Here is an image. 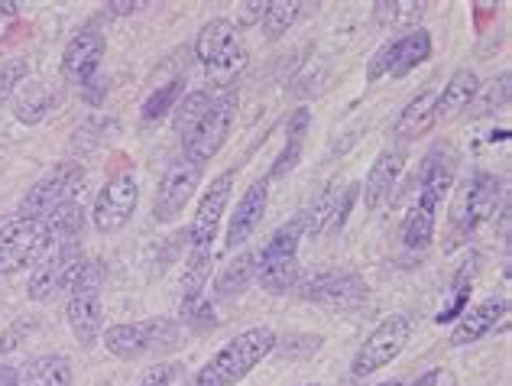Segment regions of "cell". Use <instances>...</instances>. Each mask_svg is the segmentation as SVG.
I'll use <instances>...</instances> for the list:
<instances>
[{
  "label": "cell",
  "instance_id": "6da1fadb",
  "mask_svg": "<svg viewBox=\"0 0 512 386\" xmlns=\"http://www.w3.org/2000/svg\"><path fill=\"white\" fill-rule=\"evenodd\" d=\"M276 331L273 328H247L237 338H231L211 361L188 380V386H234L244 380L250 370H256L269 354L276 351Z\"/></svg>",
  "mask_w": 512,
  "mask_h": 386
},
{
  "label": "cell",
  "instance_id": "7a4b0ae2",
  "mask_svg": "<svg viewBox=\"0 0 512 386\" xmlns=\"http://www.w3.org/2000/svg\"><path fill=\"white\" fill-rule=\"evenodd\" d=\"M195 56L205 65L208 78H214L221 88L234 82V75L247 65V46L240 26L227 17H214L195 36Z\"/></svg>",
  "mask_w": 512,
  "mask_h": 386
},
{
  "label": "cell",
  "instance_id": "3957f363",
  "mask_svg": "<svg viewBox=\"0 0 512 386\" xmlns=\"http://www.w3.org/2000/svg\"><path fill=\"white\" fill-rule=\"evenodd\" d=\"M104 348L120 361H140V357H153L179 348L182 328L172 318H143V322L130 325H111L104 328Z\"/></svg>",
  "mask_w": 512,
  "mask_h": 386
},
{
  "label": "cell",
  "instance_id": "277c9868",
  "mask_svg": "<svg viewBox=\"0 0 512 386\" xmlns=\"http://www.w3.org/2000/svg\"><path fill=\"white\" fill-rule=\"evenodd\" d=\"M101 283H104V266L98 260H88L82 276L75 279L72 299L65 305V318L75 341L82 348H94L104 335V302H101Z\"/></svg>",
  "mask_w": 512,
  "mask_h": 386
},
{
  "label": "cell",
  "instance_id": "5b68a950",
  "mask_svg": "<svg viewBox=\"0 0 512 386\" xmlns=\"http://www.w3.org/2000/svg\"><path fill=\"white\" fill-rule=\"evenodd\" d=\"M503 202V182L493 176V172H474L464 185L461 192L454 198L451 208V237L454 244L464 241V237L474 234L480 224H487L496 211H500Z\"/></svg>",
  "mask_w": 512,
  "mask_h": 386
},
{
  "label": "cell",
  "instance_id": "8992f818",
  "mask_svg": "<svg viewBox=\"0 0 512 386\" xmlns=\"http://www.w3.org/2000/svg\"><path fill=\"white\" fill-rule=\"evenodd\" d=\"M82 185H85V169L82 166H78V163H59L56 169H49L46 176L23 195L17 215L30 218V221H49L59 208L78 202Z\"/></svg>",
  "mask_w": 512,
  "mask_h": 386
},
{
  "label": "cell",
  "instance_id": "52a82bcc",
  "mask_svg": "<svg viewBox=\"0 0 512 386\" xmlns=\"http://www.w3.org/2000/svg\"><path fill=\"white\" fill-rule=\"evenodd\" d=\"M88 266V257L82 244H52L49 254L39 260V266L30 276V292L33 302H49L56 299L59 292H72L75 279L82 276V270Z\"/></svg>",
  "mask_w": 512,
  "mask_h": 386
},
{
  "label": "cell",
  "instance_id": "ba28073f",
  "mask_svg": "<svg viewBox=\"0 0 512 386\" xmlns=\"http://www.w3.org/2000/svg\"><path fill=\"white\" fill-rule=\"evenodd\" d=\"M52 247V234L46 221L13 218L0 228V276L20 273L39 263Z\"/></svg>",
  "mask_w": 512,
  "mask_h": 386
},
{
  "label": "cell",
  "instance_id": "9c48e42d",
  "mask_svg": "<svg viewBox=\"0 0 512 386\" xmlns=\"http://www.w3.org/2000/svg\"><path fill=\"white\" fill-rule=\"evenodd\" d=\"M412 338V322L406 315H389L376 325L367 341L360 344L354 361H350V374L354 377H370L376 370H383L386 364H393L396 357L406 351V344Z\"/></svg>",
  "mask_w": 512,
  "mask_h": 386
},
{
  "label": "cell",
  "instance_id": "30bf717a",
  "mask_svg": "<svg viewBox=\"0 0 512 386\" xmlns=\"http://www.w3.org/2000/svg\"><path fill=\"white\" fill-rule=\"evenodd\" d=\"M428 59H431V33L419 26V30H409L396 39H389V43H383L373 52V59L367 65V82L373 85L386 75L402 78L412 69H419Z\"/></svg>",
  "mask_w": 512,
  "mask_h": 386
},
{
  "label": "cell",
  "instance_id": "8fae6325",
  "mask_svg": "<svg viewBox=\"0 0 512 386\" xmlns=\"http://www.w3.org/2000/svg\"><path fill=\"white\" fill-rule=\"evenodd\" d=\"M234 117H237V91L227 88L218 98H211V108L205 114V121H201L198 130L185 140V156L195 159V163H201V166L211 163V159L224 150L227 137H231Z\"/></svg>",
  "mask_w": 512,
  "mask_h": 386
},
{
  "label": "cell",
  "instance_id": "7c38bea8",
  "mask_svg": "<svg viewBox=\"0 0 512 386\" xmlns=\"http://www.w3.org/2000/svg\"><path fill=\"white\" fill-rule=\"evenodd\" d=\"M140 205V182L133 172H117L114 179L104 182V189L94 198L91 221L101 234H117L124 231L130 218L137 215Z\"/></svg>",
  "mask_w": 512,
  "mask_h": 386
},
{
  "label": "cell",
  "instance_id": "4fadbf2b",
  "mask_svg": "<svg viewBox=\"0 0 512 386\" xmlns=\"http://www.w3.org/2000/svg\"><path fill=\"white\" fill-rule=\"evenodd\" d=\"M201 179H205V166L195 163V159L182 156V159H175V163H169L166 176L156 189L153 218L159 224H172L185 211V205L192 202V195L201 185Z\"/></svg>",
  "mask_w": 512,
  "mask_h": 386
},
{
  "label": "cell",
  "instance_id": "5bb4252c",
  "mask_svg": "<svg viewBox=\"0 0 512 386\" xmlns=\"http://www.w3.org/2000/svg\"><path fill=\"white\" fill-rule=\"evenodd\" d=\"M234 169H224L221 176H214L211 185L205 189L195 211V221L188 228V241H192V250H211V241H218V228H221V218L227 211V202H231V192H234Z\"/></svg>",
  "mask_w": 512,
  "mask_h": 386
},
{
  "label": "cell",
  "instance_id": "9a60e30c",
  "mask_svg": "<svg viewBox=\"0 0 512 386\" xmlns=\"http://www.w3.org/2000/svg\"><path fill=\"white\" fill-rule=\"evenodd\" d=\"M367 296L370 289L357 273H318L315 279L302 283V299L325 305V309L334 312L357 309V305L367 302Z\"/></svg>",
  "mask_w": 512,
  "mask_h": 386
},
{
  "label": "cell",
  "instance_id": "2e32d148",
  "mask_svg": "<svg viewBox=\"0 0 512 386\" xmlns=\"http://www.w3.org/2000/svg\"><path fill=\"white\" fill-rule=\"evenodd\" d=\"M457 150L451 143H435L431 150L425 153L422 159V169H419V195H415V202L419 205H428V208H441L444 195L451 192L454 185V176H457Z\"/></svg>",
  "mask_w": 512,
  "mask_h": 386
},
{
  "label": "cell",
  "instance_id": "e0dca14e",
  "mask_svg": "<svg viewBox=\"0 0 512 386\" xmlns=\"http://www.w3.org/2000/svg\"><path fill=\"white\" fill-rule=\"evenodd\" d=\"M104 49H107V39H104V33L94 30V26L72 36L69 46H65V52H62V78L65 82L78 85V88L91 85L94 75H98V69H101Z\"/></svg>",
  "mask_w": 512,
  "mask_h": 386
},
{
  "label": "cell",
  "instance_id": "ac0fdd59",
  "mask_svg": "<svg viewBox=\"0 0 512 386\" xmlns=\"http://www.w3.org/2000/svg\"><path fill=\"white\" fill-rule=\"evenodd\" d=\"M266 208H269V179H256L250 189L240 195L231 224H227V237H224L227 250H237L250 241V234L260 228Z\"/></svg>",
  "mask_w": 512,
  "mask_h": 386
},
{
  "label": "cell",
  "instance_id": "d6986e66",
  "mask_svg": "<svg viewBox=\"0 0 512 386\" xmlns=\"http://www.w3.org/2000/svg\"><path fill=\"white\" fill-rule=\"evenodd\" d=\"M402 169H406V146H386V150L373 159V166L367 172V182L360 185L363 189V205L370 211L380 208L389 195H393L396 182L402 176Z\"/></svg>",
  "mask_w": 512,
  "mask_h": 386
},
{
  "label": "cell",
  "instance_id": "ffe728a7",
  "mask_svg": "<svg viewBox=\"0 0 512 386\" xmlns=\"http://www.w3.org/2000/svg\"><path fill=\"white\" fill-rule=\"evenodd\" d=\"M506 312H509V302L503 296L483 299L474 309L461 312V318H457V325L451 331V348H467V344H477L480 338H487L506 318Z\"/></svg>",
  "mask_w": 512,
  "mask_h": 386
},
{
  "label": "cell",
  "instance_id": "44dd1931",
  "mask_svg": "<svg viewBox=\"0 0 512 386\" xmlns=\"http://www.w3.org/2000/svg\"><path fill=\"white\" fill-rule=\"evenodd\" d=\"M477 91H480V75H477L474 69H457V72L448 78V85H444V88L438 91V98H435V114H438V121H451V117H457L461 111H467L470 104H474Z\"/></svg>",
  "mask_w": 512,
  "mask_h": 386
},
{
  "label": "cell",
  "instance_id": "7402d4cb",
  "mask_svg": "<svg viewBox=\"0 0 512 386\" xmlns=\"http://www.w3.org/2000/svg\"><path fill=\"white\" fill-rule=\"evenodd\" d=\"M435 98H438V91L435 88H428L422 91V95H415L406 108H402L399 114V121L393 127V137L399 143H412V140H419L425 137V133L435 127L438 121V114H435Z\"/></svg>",
  "mask_w": 512,
  "mask_h": 386
},
{
  "label": "cell",
  "instance_id": "603a6c76",
  "mask_svg": "<svg viewBox=\"0 0 512 386\" xmlns=\"http://www.w3.org/2000/svg\"><path fill=\"white\" fill-rule=\"evenodd\" d=\"M208 276H211V250H192L182 276V305H179L182 318H192L195 305L201 302V292L208 286Z\"/></svg>",
  "mask_w": 512,
  "mask_h": 386
},
{
  "label": "cell",
  "instance_id": "cb8c5ba5",
  "mask_svg": "<svg viewBox=\"0 0 512 386\" xmlns=\"http://www.w3.org/2000/svg\"><path fill=\"white\" fill-rule=\"evenodd\" d=\"M425 10L422 0H380L373 4V17L383 30H419Z\"/></svg>",
  "mask_w": 512,
  "mask_h": 386
},
{
  "label": "cell",
  "instance_id": "d4e9b609",
  "mask_svg": "<svg viewBox=\"0 0 512 386\" xmlns=\"http://www.w3.org/2000/svg\"><path fill=\"white\" fill-rule=\"evenodd\" d=\"M208 108H211V95H208V91H188V95H182L179 104L172 108V130H175V137H179L182 143L192 137V133L198 130V124L205 121Z\"/></svg>",
  "mask_w": 512,
  "mask_h": 386
},
{
  "label": "cell",
  "instance_id": "484cf974",
  "mask_svg": "<svg viewBox=\"0 0 512 386\" xmlns=\"http://www.w3.org/2000/svg\"><path fill=\"white\" fill-rule=\"evenodd\" d=\"M256 283H260L263 289L269 292H289L302 283V266L299 260H263L256 257Z\"/></svg>",
  "mask_w": 512,
  "mask_h": 386
},
{
  "label": "cell",
  "instance_id": "4316f807",
  "mask_svg": "<svg viewBox=\"0 0 512 386\" xmlns=\"http://www.w3.org/2000/svg\"><path fill=\"white\" fill-rule=\"evenodd\" d=\"M308 124H312V114L305 108H299L286 124V146H282V153L273 166V179H282L286 172H292L299 166V156H302V146H305V133H308Z\"/></svg>",
  "mask_w": 512,
  "mask_h": 386
},
{
  "label": "cell",
  "instance_id": "83f0119b",
  "mask_svg": "<svg viewBox=\"0 0 512 386\" xmlns=\"http://www.w3.org/2000/svg\"><path fill=\"white\" fill-rule=\"evenodd\" d=\"M23 386H72V361L65 354H43L26 367Z\"/></svg>",
  "mask_w": 512,
  "mask_h": 386
},
{
  "label": "cell",
  "instance_id": "f1b7e54d",
  "mask_svg": "<svg viewBox=\"0 0 512 386\" xmlns=\"http://www.w3.org/2000/svg\"><path fill=\"white\" fill-rule=\"evenodd\" d=\"M435 221H438V211L428 208V205H419L415 202L409 208L406 221H402V244L409 250H422L431 244V237H435Z\"/></svg>",
  "mask_w": 512,
  "mask_h": 386
},
{
  "label": "cell",
  "instance_id": "f546056e",
  "mask_svg": "<svg viewBox=\"0 0 512 386\" xmlns=\"http://www.w3.org/2000/svg\"><path fill=\"white\" fill-rule=\"evenodd\" d=\"M52 108V95L39 85V82H23V91L13 98V114H17L20 124H39Z\"/></svg>",
  "mask_w": 512,
  "mask_h": 386
},
{
  "label": "cell",
  "instance_id": "4dcf8cb0",
  "mask_svg": "<svg viewBox=\"0 0 512 386\" xmlns=\"http://www.w3.org/2000/svg\"><path fill=\"white\" fill-rule=\"evenodd\" d=\"M46 224H49L52 244H78V241H82V231H85V208H82V202H72V205L59 208Z\"/></svg>",
  "mask_w": 512,
  "mask_h": 386
},
{
  "label": "cell",
  "instance_id": "1f68e13d",
  "mask_svg": "<svg viewBox=\"0 0 512 386\" xmlns=\"http://www.w3.org/2000/svg\"><path fill=\"white\" fill-rule=\"evenodd\" d=\"M302 7L305 4H299V0H266V10H263L260 23H263V33H266L269 43L289 33V26L299 20Z\"/></svg>",
  "mask_w": 512,
  "mask_h": 386
},
{
  "label": "cell",
  "instance_id": "d6a6232c",
  "mask_svg": "<svg viewBox=\"0 0 512 386\" xmlns=\"http://www.w3.org/2000/svg\"><path fill=\"white\" fill-rule=\"evenodd\" d=\"M338 198H341V185L331 182L325 192H321V198L315 202V208L305 215V237L308 241H318V237H325L331 221H334V208H338Z\"/></svg>",
  "mask_w": 512,
  "mask_h": 386
},
{
  "label": "cell",
  "instance_id": "836d02e7",
  "mask_svg": "<svg viewBox=\"0 0 512 386\" xmlns=\"http://www.w3.org/2000/svg\"><path fill=\"white\" fill-rule=\"evenodd\" d=\"M256 276V254L244 250V254H237V260H231L221 270L218 276V292L221 296H237V292H244Z\"/></svg>",
  "mask_w": 512,
  "mask_h": 386
},
{
  "label": "cell",
  "instance_id": "e575fe53",
  "mask_svg": "<svg viewBox=\"0 0 512 386\" xmlns=\"http://www.w3.org/2000/svg\"><path fill=\"white\" fill-rule=\"evenodd\" d=\"M185 95V85L182 82H169V85H159L150 98L143 101V121L146 124H156L163 121L166 114H172V108L179 104V98Z\"/></svg>",
  "mask_w": 512,
  "mask_h": 386
},
{
  "label": "cell",
  "instance_id": "d590c367",
  "mask_svg": "<svg viewBox=\"0 0 512 386\" xmlns=\"http://www.w3.org/2000/svg\"><path fill=\"white\" fill-rule=\"evenodd\" d=\"M483 91V98H474L477 104V111L474 114H493V111H503L506 104H509V72H503L496 82H490L487 88L480 85Z\"/></svg>",
  "mask_w": 512,
  "mask_h": 386
},
{
  "label": "cell",
  "instance_id": "8d00e7d4",
  "mask_svg": "<svg viewBox=\"0 0 512 386\" xmlns=\"http://www.w3.org/2000/svg\"><path fill=\"white\" fill-rule=\"evenodd\" d=\"M26 75H30L26 59H7L4 65H0V104L17 95V88L26 82Z\"/></svg>",
  "mask_w": 512,
  "mask_h": 386
},
{
  "label": "cell",
  "instance_id": "74e56055",
  "mask_svg": "<svg viewBox=\"0 0 512 386\" xmlns=\"http://www.w3.org/2000/svg\"><path fill=\"white\" fill-rule=\"evenodd\" d=\"M357 195H360V185H347V189H341V198H338V208H334V221H331L328 234L344 231V224H347V218H350V208H354Z\"/></svg>",
  "mask_w": 512,
  "mask_h": 386
},
{
  "label": "cell",
  "instance_id": "f35d334b",
  "mask_svg": "<svg viewBox=\"0 0 512 386\" xmlns=\"http://www.w3.org/2000/svg\"><path fill=\"white\" fill-rule=\"evenodd\" d=\"M179 364H156V367H150L146 374L133 383V386H172L175 383V377H179Z\"/></svg>",
  "mask_w": 512,
  "mask_h": 386
},
{
  "label": "cell",
  "instance_id": "ab89813d",
  "mask_svg": "<svg viewBox=\"0 0 512 386\" xmlns=\"http://www.w3.org/2000/svg\"><path fill=\"white\" fill-rule=\"evenodd\" d=\"M140 7H146L143 0H111V4H107V10H111L114 17H130V13H137Z\"/></svg>",
  "mask_w": 512,
  "mask_h": 386
},
{
  "label": "cell",
  "instance_id": "60d3db41",
  "mask_svg": "<svg viewBox=\"0 0 512 386\" xmlns=\"http://www.w3.org/2000/svg\"><path fill=\"white\" fill-rule=\"evenodd\" d=\"M0 386H20V370L13 364L0 367Z\"/></svg>",
  "mask_w": 512,
  "mask_h": 386
},
{
  "label": "cell",
  "instance_id": "b9f144b4",
  "mask_svg": "<svg viewBox=\"0 0 512 386\" xmlns=\"http://www.w3.org/2000/svg\"><path fill=\"white\" fill-rule=\"evenodd\" d=\"M438 380H441V370H425V374L419 380H412L409 386H438Z\"/></svg>",
  "mask_w": 512,
  "mask_h": 386
},
{
  "label": "cell",
  "instance_id": "7bdbcfd3",
  "mask_svg": "<svg viewBox=\"0 0 512 386\" xmlns=\"http://www.w3.org/2000/svg\"><path fill=\"white\" fill-rule=\"evenodd\" d=\"M17 10H20V4H13V0H7V4H0V26L10 23L13 17H17Z\"/></svg>",
  "mask_w": 512,
  "mask_h": 386
},
{
  "label": "cell",
  "instance_id": "ee69618b",
  "mask_svg": "<svg viewBox=\"0 0 512 386\" xmlns=\"http://www.w3.org/2000/svg\"><path fill=\"white\" fill-rule=\"evenodd\" d=\"M380 386H402L399 380H386V383H380Z\"/></svg>",
  "mask_w": 512,
  "mask_h": 386
}]
</instances>
